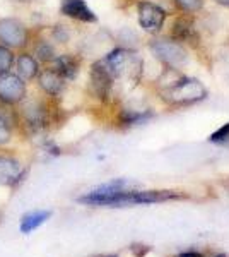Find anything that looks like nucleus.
Returning <instances> with one entry per match:
<instances>
[{"mask_svg":"<svg viewBox=\"0 0 229 257\" xmlns=\"http://www.w3.org/2000/svg\"><path fill=\"white\" fill-rule=\"evenodd\" d=\"M105 65L110 70V74L118 79H127L137 82L142 76V65L144 62L135 52L125 48H116L111 53H108Z\"/></svg>","mask_w":229,"mask_h":257,"instance_id":"nucleus-1","label":"nucleus"},{"mask_svg":"<svg viewBox=\"0 0 229 257\" xmlns=\"http://www.w3.org/2000/svg\"><path fill=\"white\" fill-rule=\"evenodd\" d=\"M205 96L207 89L203 88V84L191 77H181L162 91V99L169 105H191L202 101Z\"/></svg>","mask_w":229,"mask_h":257,"instance_id":"nucleus-2","label":"nucleus"},{"mask_svg":"<svg viewBox=\"0 0 229 257\" xmlns=\"http://www.w3.org/2000/svg\"><path fill=\"white\" fill-rule=\"evenodd\" d=\"M0 43L7 48H24L29 43V31L19 19H0Z\"/></svg>","mask_w":229,"mask_h":257,"instance_id":"nucleus-3","label":"nucleus"},{"mask_svg":"<svg viewBox=\"0 0 229 257\" xmlns=\"http://www.w3.org/2000/svg\"><path fill=\"white\" fill-rule=\"evenodd\" d=\"M151 52L156 59H159L162 64L169 67H180L185 64L186 53L180 43L174 40H154L151 41Z\"/></svg>","mask_w":229,"mask_h":257,"instance_id":"nucleus-4","label":"nucleus"},{"mask_svg":"<svg viewBox=\"0 0 229 257\" xmlns=\"http://www.w3.org/2000/svg\"><path fill=\"white\" fill-rule=\"evenodd\" d=\"M26 99V81L18 74L6 72L0 76V101L4 105H18Z\"/></svg>","mask_w":229,"mask_h":257,"instance_id":"nucleus-5","label":"nucleus"},{"mask_svg":"<svg viewBox=\"0 0 229 257\" xmlns=\"http://www.w3.org/2000/svg\"><path fill=\"white\" fill-rule=\"evenodd\" d=\"M139 24L147 33H157L162 28L166 21V12L159 6L151 2H140L139 4Z\"/></svg>","mask_w":229,"mask_h":257,"instance_id":"nucleus-6","label":"nucleus"},{"mask_svg":"<svg viewBox=\"0 0 229 257\" xmlns=\"http://www.w3.org/2000/svg\"><path fill=\"white\" fill-rule=\"evenodd\" d=\"M91 84H93L94 94L101 99H106L111 93L113 86V76L103 62H96L91 67Z\"/></svg>","mask_w":229,"mask_h":257,"instance_id":"nucleus-7","label":"nucleus"},{"mask_svg":"<svg viewBox=\"0 0 229 257\" xmlns=\"http://www.w3.org/2000/svg\"><path fill=\"white\" fill-rule=\"evenodd\" d=\"M60 12L70 19L81 21V23H96L98 21L96 14L86 4V0H62Z\"/></svg>","mask_w":229,"mask_h":257,"instance_id":"nucleus-8","label":"nucleus"},{"mask_svg":"<svg viewBox=\"0 0 229 257\" xmlns=\"http://www.w3.org/2000/svg\"><path fill=\"white\" fill-rule=\"evenodd\" d=\"M24 172L21 163L11 156H0V185H16L23 180Z\"/></svg>","mask_w":229,"mask_h":257,"instance_id":"nucleus-9","label":"nucleus"},{"mask_svg":"<svg viewBox=\"0 0 229 257\" xmlns=\"http://www.w3.org/2000/svg\"><path fill=\"white\" fill-rule=\"evenodd\" d=\"M14 62H16L18 76L23 81H33L40 74L38 62H36V59L31 55V53H26V52L19 53V55L14 59Z\"/></svg>","mask_w":229,"mask_h":257,"instance_id":"nucleus-10","label":"nucleus"},{"mask_svg":"<svg viewBox=\"0 0 229 257\" xmlns=\"http://www.w3.org/2000/svg\"><path fill=\"white\" fill-rule=\"evenodd\" d=\"M53 70L64 81H72L79 74V62L72 55H57V59L52 62Z\"/></svg>","mask_w":229,"mask_h":257,"instance_id":"nucleus-11","label":"nucleus"},{"mask_svg":"<svg viewBox=\"0 0 229 257\" xmlns=\"http://www.w3.org/2000/svg\"><path fill=\"white\" fill-rule=\"evenodd\" d=\"M38 82H40V88L43 89L45 93L52 94V96L60 94L62 89H64V79H62L53 69L41 70L38 74Z\"/></svg>","mask_w":229,"mask_h":257,"instance_id":"nucleus-12","label":"nucleus"},{"mask_svg":"<svg viewBox=\"0 0 229 257\" xmlns=\"http://www.w3.org/2000/svg\"><path fill=\"white\" fill-rule=\"evenodd\" d=\"M197 33L193 28V21L188 18H180L174 21L173 24V40L176 43H183V41H191L195 40Z\"/></svg>","mask_w":229,"mask_h":257,"instance_id":"nucleus-13","label":"nucleus"},{"mask_svg":"<svg viewBox=\"0 0 229 257\" xmlns=\"http://www.w3.org/2000/svg\"><path fill=\"white\" fill-rule=\"evenodd\" d=\"M50 216H52V211H31V213L24 214V216L21 218V231H23L24 235L31 233V231H35L38 226L43 225Z\"/></svg>","mask_w":229,"mask_h":257,"instance_id":"nucleus-14","label":"nucleus"},{"mask_svg":"<svg viewBox=\"0 0 229 257\" xmlns=\"http://www.w3.org/2000/svg\"><path fill=\"white\" fill-rule=\"evenodd\" d=\"M24 115H26V122L35 128H41L47 122V111L38 103H29L24 108Z\"/></svg>","mask_w":229,"mask_h":257,"instance_id":"nucleus-15","label":"nucleus"},{"mask_svg":"<svg viewBox=\"0 0 229 257\" xmlns=\"http://www.w3.org/2000/svg\"><path fill=\"white\" fill-rule=\"evenodd\" d=\"M151 111H134V110H123L120 113V122L123 125H135V123H142L147 118H151Z\"/></svg>","mask_w":229,"mask_h":257,"instance_id":"nucleus-16","label":"nucleus"},{"mask_svg":"<svg viewBox=\"0 0 229 257\" xmlns=\"http://www.w3.org/2000/svg\"><path fill=\"white\" fill-rule=\"evenodd\" d=\"M35 55L38 57V60L41 62H53L57 59V53H55V48H53L52 43L48 41H40L38 45L35 47Z\"/></svg>","mask_w":229,"mask_h":257,"instance_id":"nucleus-17","label":"nucleus"},{"mask_svg":"<svg viewBox=\"0 0 229 257\" xmlns=\"http://www.w3.org/2000/svg\"><path fill=\"white\" fill-rule=\"evenodd\" d=\"M12 65H14V53L11 48L0 43V76L6 72H11Z\"/></svg>","mask_w":229,"mask_h":257,"instance_id":"nucleus-18","label":"nucleus"},{"mask_svg":"<svg viewBox=\"0 0 229 257\" xmlns=\"http://www.w3.org/2000/svg\"><path fill=\"white\" fill-rule=\"evenodd\" d=\"M176 7L181 12H186V14H193V12L200 11L203 6V0H174Z\"/></svg>","mask_w":229,"mask_h":257,"instance_id":"nucleus-19","label":"nucleus"},{"mask_svg":"<svg viewBox=\"0 0 229 257\" xmlns=\"http://www.w3.org/2000/svg\"><path fill=\"white\" fill-rule=\"evenodd\" d=\"M210 143L214 144H222V146H229V122L224 123L222 127H219L217 131L209 138Z\"/></svg>","mask_w":229,"mask_h":257,"instance_id":"nucleus-20","label":"nucleus"},{"mask_svg":"<svg viewBox=\"0 0 229 257\" xmlns=\"http://www.w3.org/2000/svg\"><path fill=\"white\" fill-rule=\"evenodd\" d=\"M11 136H12V131H11L9 120H7L6 115L0 111V146H4V144L9 143Z\"/></svg>","mask_w":229,"mask_h":257,"instance_id":"nucleus-21","label":"nucleus"},{"mask_svg":"<svg viewBox=\"0 0 229 257\" xmlns=\"http://www.w3.org/2000/svg\"><path fill=\"white\" fill-rule=\"evenodd\" d=\"M176 257H202V254L197 250H185V252H181V254H178Z\"/></svg>","mask_w":229,"mask_h":257,"instance_id":"nucleus-22","label":"nucleus"},{"mask_svg":"<svg viewBox=\"0 0 229 257\" xmlns=\"http://www.w3.org/2000/svg\"><path fill=\"white\" fill-rule=\"evenodd\" d=\"M219 4H222V6H227L229 7V0H217Z\"/></svg>","mask_w":229,"mask_h":257,"instance_id":"nucleus-23","label":"nucleus"},{"mask_svg":"<svg viewBox=\"0 0 229 257\" xmlns=\"http://www.w3.org/2000/svg\"><path fill=\"white\" fill-rule=\"evenodd\" d=\"M214 257H226V255H222V254H219V255H214Z\"/></svg>","mask_w":229,"mask_h":257,"instance_id":"nucleus-24","label":"nucleus"}]
</instances>
